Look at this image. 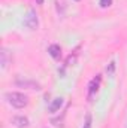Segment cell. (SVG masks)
I'll list each match as a JSON object with an SVG mask.
<instances>
[{
    "instance_id": "6da1fadb",
    "label": "cell",
    "mask_w": 127,
    "mask_h": 128,
    "mask_svg": "<svg viewBox=\"0 0 127 128\" xmlns=\"http://www.w3.org/2000/svg\"><path fill=\"white\" fill-rule=\"evenodd\" d=\"M5 97H6L8 103L11 106L17 107V109H23V107H26L29 104V98H27V96H24L23 92H8Z\"/></svg>"
},
{
    "instance_id": "7a4b0ae2",
    "label": "cell",
    "mask_w": 127,
    "mask_h": 128,
    "mask_svg": "<svg viewBox=\"0 0 127 128\" xmlns=\"http://www.w3.org/2000/svg\"><path fill=\"white\" fill-rule=\"evenodd\" d=\"M24 26L27 28H30V30H36L37 28V15H36V12L33 9H30L27 12V16L24 20Z\"/></svg>"
},
{
    "instance_id": "3957f363",
    "label": "cell",
    "mask_w": 127,
    "mask_h": 128,
    "mask_svg": "<svg viewBox=\"0 0 127 128\" xmlns=\"http://www.w3.org/2000/svg\"><path fill=\"white\" fill-rule=\"evenodd\" d=\"M100 82H102V76H100V74H97L96 78H93V79L90 80V84H88V98H91V97L99 91Z\"/></svg>"
},
{
    "instance_id": "277c9868",
    "label": "cell",
    "mask_w": 127,
    "mask_h": 128,
    "mask_svg": "<svg viewBox=\"0 0 127 128\" xmlns=\"http://www.w3.org/2000/svg\"><path fill=\"white\" fill-rule=\"evenodd\" d=\"M18 86H23V88H29V90H40V85L37 84V82H34V80H27V79H24V80H21V79H17V82H15Z\"/></svg>"
},
{
    "instance_id": "5b68a950",
    "label": "cell",
    "mask_w": 127,
    "mask_h": 128,
    "mask_svg": "<svg viewBox=\"0 0 127 128\" xmlns=\"http://www.w3.org/2000/svg\"><path fill=\"white\" fill-rule=\"evenodd\" d=\"M12 124L18 128H26L29 127V118H26V116H14Z\"/></svg>"
},
{
    "instance_id": "8992f818",
    "label": "cell",
    "mask_w": 127,
    "mask_h": 128,
    "mask_svg": "<svg viewBox=\"0 0 127 128\" xmlns=\"http://www.w3.org/2000/svg\"><path fill=\"white\" fill-rule=\"evenodd\" d=\"M48 52H49V55H51L54 60H58L60 55H61V48H60V45L52 43V45L48 46Z\"/></svg>"
},
{
    "instance_id": "52a82bcc",
    "label": "cell",
    "mask_w": 127,
    "mask_h": 128,
    "mask_svg": "<svg viewBox=\"0 0 127 128\" xmlns=\"http://www.w3.org/2000/svg\"><path fill=\"white\" fill-rule=\"evenodd\" d=\"M61 106H63V98H54L48 109H49V112H51V113H55V112H58V110H60V107H61Z\"/></svg>"
},
{
    "instance_id": "ba28073f",
    "label": "cell",
    "mask_w": 127,
    "mask_h": 128,
    "mask_svg": "<svg viewBox=\"0 0 127 128\" xmlns=\"http://www.w3.org/2000/svg\"><path fill=\"white\" fill-rule=\"evenodd\" d=\"M115 67H117L115 61H111V63L108 64V67H106V73H108V76H114V73H115Z\"/></svg>"
},
{
    "instance_id": "9c48e42d",
    "label": "cell",
    "mask_w": 127,
    "mask_h": 128,
    "mask_svg": "<svg viewBox=\"0 0 127 128\" xmlns=\"http://www.w3.org/2000/svg\"><path fill=\"white\" fill-rule=\"evenodd\" d=\"M76 58H78V52H73V55L70 54L69 58L66 60V66H73V64L76 63Z\"/></svg>"
},
{
    "instance_id": "30bf717a",
    "label": "cell",
    "mask_w": 127,
    "mask_h": 128,
    "mask_svg": "<svg viewBox=\"0 0 127 128\" xmlns=\"http://www.w3.org/2000/svg\"><path fill=\"white\" fill-rule=\"evenodd\" d=\"M91 122H93V118H91L90 113H87V116H85V122H84V127L82 128H91Z\"/></svg>"
},
{
    "instance_id": "8fae6325",
    "label": "cell",
    "mask_w": 127,
    "mask_h": 128,
    "mask_svg": "<svg viewBox=\"0 0 127 128\" xmlns=\"http://www.w3.org/2000/svg\"><path fill=\"white\" fill-rule=\"evenodd\" d=\"M6 55H8V52L3 49L2 51V66H3V68H6V66H8V57Z\"/></svg>"
},
{
    "instance_id": "7c38bea8",
    "label": "cell",
    "mask_w": 127,
    "mask_h": 128,
    "mask_svg": "<svg viewBox=\"0 0 127 128\" xmlns=\"http://www.w3.org/2000/svg\"><path fill=\"white\" fill-rule=\"evenodd\" d=\"M112 4V0H100V6L102 8H109Z\"/></svg>"
},
{
    "instance_id": "4fadbf2b",
    "label": "cell",
    "mask_w": 127,
    "mask_h": 128,
    "mask_svg": "<svg viewBox=\"0 0 127 128\" xmlns=\"http://www.w3.org/2000/svg\"><path fill=\"white\" fill-rule=\"evenodd\" d=\"M42 2H43V0H37V3H39V4H40V3H42Z\"/></svg>"
},
{
    "instance_id": "5bb4252c",
    "label": "cell",
    "mask_w": 127,
    "mask_h": 128,
    "mask_svg": "<svg viewBox=\"0 0 127 128\" xmlns=\"http://www.w3.org/2000/svg\"><path fill=\"white\" fill-rule=\"evenodd\" d=\"M76 2H79V0H76Z\"/></svg>"
}]
</instances>
